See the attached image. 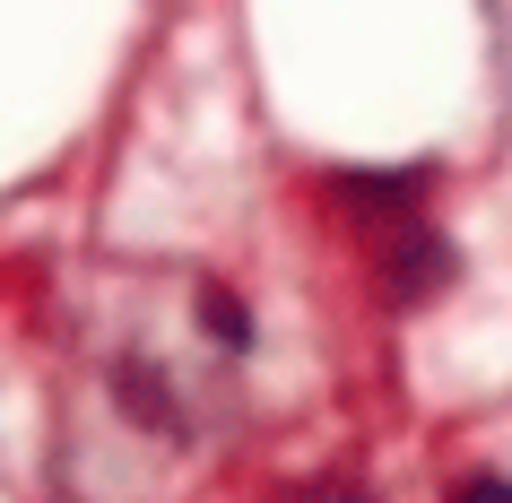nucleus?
<instances>
[{
  "instance_id": "423d86ee",
  "label": "nucleus",
  "mask_w": 512,
  "mask_h": 503,
  "mask_svg": "<svg viewBox=\"0 0 512 503\" xmlns=\"http://www.w3.org/2000/svg\"><path fill=\"white\" fill-rule=\"evenodd\" d=\"M443 503H512V477H495V469H486V477H460Z\"/></svg>"
},
{
  "instance_id": "20e7f679",
  "label": "nucleus",
  "mask_w": 512,
  "mask_h": 503,
  "mask_svg": "<svg viewBox=\"0 0 512 503\" xmlns=\"http://www.w3.org/2000/svg\"><path fill=\"white\" fill-rule=\"evenodd\" d=\"M191 313H200V339H209V347H226V356H243V347H252V304H243L235 287H200V304H191Z\"/></svg>"
},
{
  "instance_id": "39448f33",
  "label": "nucleus",
  "mask_w": 512,
  "mask_h": 503,
  "mask_svg": "<svg viewBox=\"0 0 512 503\" xmlns=\"http://www.w3.org/2000/svg\"><path fill=\"white\" fill-rule=\"evenodd\" d=\"M278 503H374L356 477H304V486H287Z\"/></svg>"
},
{
  "instance_id": "f257e3e1",
  "label": "nucleus",
  "mask_w": 512,
  "mask_h": 503,
  "mask_svg": "<svg viewBox=\"0 0 512 503\" xmlns=\"http://www.w3.org/2000/svg\"><path fill=\"white\" fill-rule=\"evenodd\" d=\"M434 191V165H339L330 174V209L365 217V226H417V209H426Z\"/></svg>"
},
{
  "instance_id": "7ed1b4c3",
  "label": "nucleus",
  "mask_w": 512,
  "mask_h": 503,
  "mask_svg": "<svg viewBox=\"0 0 512 503\" xmlns=\"http://www.w3.org/2000/svg\"><path fill=\"white\" fill-rule=\"evenodd\" d=\"M113 382H122V408H131L139 425H157V434H174V425H183V408H174V382H165V365H122L113 373Z\"/></svg>"
},
{
  "instance_id": "f03ea898",
  "label": "nucleus",
  "mask_w": 512,
  "mask_h": 503,
  "mask_svg": "<svg viewBox=\"0 0 512 503\" xmlns=\"http://www.w3.org/2000/svg\"><path fill=\"white\" fill-rule=\"evenodd\" d=\"M460 278V252L452 235H434V226H400V235L382 243V295L391 304H426Z\"/></svg>"
}]
</instances>
